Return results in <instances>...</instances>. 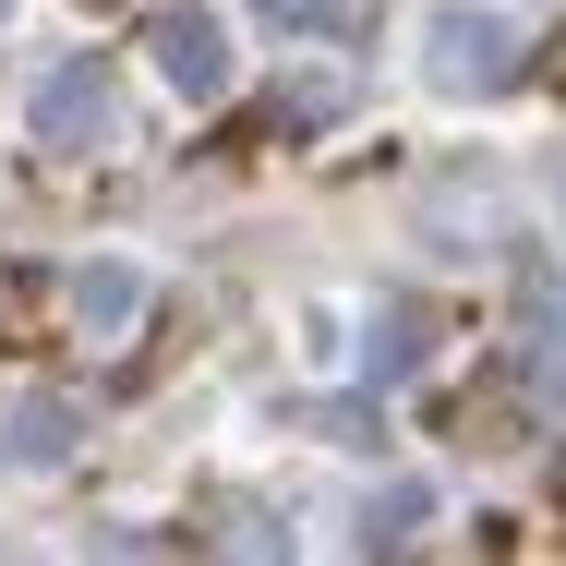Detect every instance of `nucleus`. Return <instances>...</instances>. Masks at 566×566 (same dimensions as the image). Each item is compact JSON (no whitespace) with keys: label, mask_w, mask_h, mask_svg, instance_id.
Returning <instances> with one entry per match:
<instances>
[{"label":"nucleus","mask_w":566,"mask_h":566,"mask_svg":"<svg viewBox=\"0 0 566 566\" xmlns=\"http://www.w3.org/2000/svg\"><path fill=\"white\" fill-rule=\"evenodd\" d=\"M73 447V410L61 398H24V422H12V458H61Z\"/></svg>","instance_id":"423d86ee"},{"label":"nucleus","mask_w":566,"mask_h":566,"mask_svg":"<svg viewBox=\"0 0 566 566\" xmlns=\"http://www.w3.org/2000/svg\"><path fill=\"white\" fill-rule=\"evenodd\" d=\"M422 73H434V97H506L518 85V24L506 12H434Z\"/></svg>","instance_id":"f257e3e1"},{"label":"nucleus","mask_w":566,"mask_h":566,"mask_svg":"<svg viewBox=\"0 0 566 566\" xmlns=\"http://www.w3.org/2000/svg\"><path fill=\"white\" fill-rule=\"evenodd\" d=\"M0 24H12V0H0Z\"/></svg>","instance_id":"1a4fd4ad"},{"label":"nucleus","mask_w":566,"mask_h":566,"mask_svg":"<svg viewBox=\"0 0 566 566\" xmlns=\"http://www.w3.org/2000/svg\"><path fill=\"white\" fill-rule=\"evenodd\" d=\"M531 386L566 398V302H555V277H543V265H531Z\"/></svg>","instance_id":"20e7f679"},{"label":"nucleus","mask_w":566,"mask_h":566,"mask_svg":"<svg viewBox=\"0 0 566 566\" xmlns=\"http://www.w3.org/2000/svg\"><path fill=\"white\" fill-rule=\"evenodd\" d=\"M73 314H85V326H133V314H145V277H133V265H85V277H73Z\"/></svg>","instance_id":"39448f33"},{"label":"nucleus","mask_w":566,"mask_h":566,"mask_svg":"<svg viewBox=\"0 0 566 566\" xmlns=\"http://www.w3.org/2000/svg\"><path fill=\"white\" fill-rule=\"evenodd\" d=\"M410 361H422V314H386V338H374V374H386V386H398V374H410Z\"/></svg>","instance_id":"0eeeda50"},{"label":"nucleus","mask_w":566,"mask_h":566,"mask_svg":"<svg viewBox=\"0 0 566 566\" xmlns=\"http://www.w3.org/2000/svg\"><path fill=\"white\" fill-rule=\"evenodd\" d=\"M265 12H314V0H265Z\"/></svg>","instance_id":"6e6552de"},{"label":"nucleus","mask_w":566,"mask_h":566,"mask_svg":"<svg viewBox=\"0 0 566 566\" xmlns=\"http://www.w3.org/2000/svg\"><path fill=\"white\" fill-rule=\"evenodd\" d=\"M145 49H157V73H169L193 109L229 97V24H218V12H157V24H145Z\"/></svg>","instance_id":"f03ea898"},{"label":"nucleus","mask_w":566,"mask_h":566,"mask_svg":"<svg viewBox=\"0 0 566 566\" xmlns=\"http://www.w3.org/2000/svg\"><path fill=\"white\" fill-rule=\"evenodd\" d=\"M109 133V61H61L36 85V145H97Z\"/></svg>","instance_id":"7ed1b4c3"},{"label":"nucleus","mask_w":566,"mask_h":566,"mask_svg":"<svg viewBox=\"0 0 566 566\" xmlns=\"http://www.w3.org/2000/svg\"><path fill=\"white\" fill-rule=\"evenodd\" d=\"M555 193H566V181H555Z\"/></svg>","instance_id":"9d476101"}]
</instances>
